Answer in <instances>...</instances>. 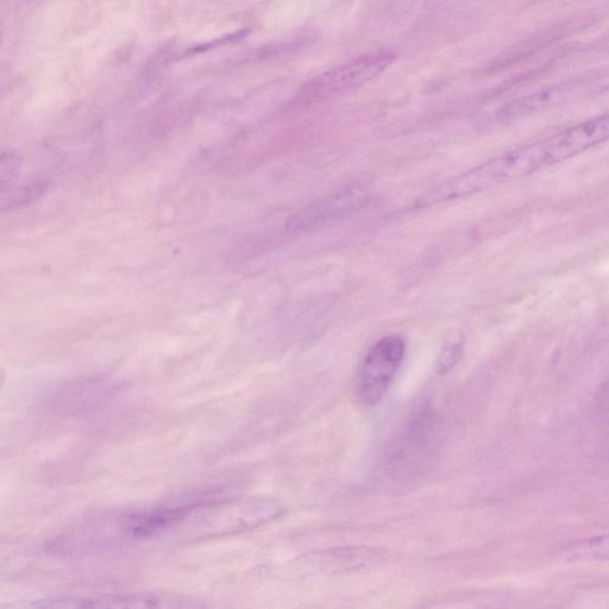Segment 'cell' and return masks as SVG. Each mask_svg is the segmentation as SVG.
<instances>
[{
	"label": "cell",
	"mask_w": 609,
	"mask_h": 609,
	"mask_svg": "<svg viewBox=\"0 0 609 609\" xmlns=\"http://www.w3.org/2000/svg\"><path fill=\"white\" fill-rule=\"evenodd\" d=\"M609 117L588 119L544 140L511 150L432 188L417 199L419 209L473 196L517 181L587 152L608 140Z\"/></svg>",
	"instance_id": "6da1fadb"
},
{
	"label": "cell",
	"mask_w": 609,
	"mask_h": 609,
	"mask_svg": "<svg viewBox=\"0 0 609 609\" xmlns=\"http://www.w3.org/2000/svg\"><path fill=\"white\" fill-rule=\"evenodd\" d=\"M395 60L397 54L387 49L359 56L311 80L301 92V99L311 103L323 102L359 89L378 78Z\"/></svg>",
	"instance_id": "7a4b0ae2"
},
{
	"label": "cell",
	"mask_w": 609,
	"mask_h": 609,
	"mask_svg": "<svg viewBox=\"0 0 609 609\" xmlns=\"http://www.w3.org/2000/svg\"><path fill=\"white\" fill-rule=\"evenodd\" d=\"M406 341L400 335L386 336L370 349L357 381V397L364 406L380 403L405 359Z\"/></svg>",
	"instance_id": "3957f363"
},
{
	"label": "cell",
	"mask_w": 609,
	"mask_h": 609,
	"mask_svg": "<svg viewBox=\"0 0 609 609\" xmlns=\"http://www.w3.org/2000/svg\"><path fill=\"white\" fill-rule=\"evenodd\" d=\"M362 194L355 190H347L331 194V196L318 200L305 210L297 213L288 222V229L293 231L313 228V226L331 221L337 217L344 216L360 206Z\"/></svg>",
	"instance_id": "277c9868"
},
{
	"label": "cell",
	"mask_w": 609,
	"mask_h": 609,
	"mask_svg": "<svg viewBox=\"0 0 609 609\" xmlns=\"http://www.w3.org/2000/svg\"><path fill=\"white\" fill-rule=\"evenodd\" d=\"M73 602L66 607H96V608H193L199 607L194 602L173 596L153 594L104 595L83 600H65Z\"/></svg>",
	"instance_id": "5b68a950"
},
{
	"label": "cell",
	"mask_w": 609,
	"mask_h": 609,
	"mask_svg": "<svg viewBox=\"0 0 609 609\" xmlns=\"http://www.w3.org/2000/svg\"><path fill=\"white\" fill-rule=\"evenodd\" d=\"M567 97V90L564 87H552V89L543 90L531 96L516 100L508 104L501 112L502 118H518L531 113L549 108V106L560 102L561 99Z\"/></svg>",
	"instance_id": "8992f818"
},
{
	"label": "cell",
	"mask_w": 609,
	"mask_h": 609,
	"mask_svg": "<svg viewBox=\"0 0 609 609\" xmlns=\"http://www.w3.org/2000/svg\"><path fill=\"white\" fill-rule=\"evenodd\" d=\"M458 350H460V348H458V344H454V345H450V347L447 349V353H443L442 354V364H444V368H445V364H450V363H455L457 354H458Z\"/></svg>",
	"instance_id": "52a82bcc"
}]
</instances>
